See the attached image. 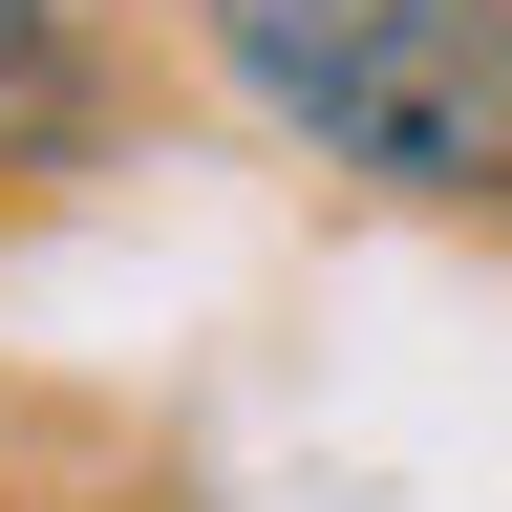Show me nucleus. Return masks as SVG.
I'll list each match as a JSON object with an SVG mask.
<instances>
[{"label": "nucleus", "mask_w": 512, "mask_h": 512, "mask_svg": "<svg viewBox=\"0 0 512 512\" xmlns=\"http://www.w3.org/2000/svg\"><path fill=\"white\" fill-rule=\"evenodd\" d=\"M86 128V64H64V0H0V150H64Z\"/></svg>", "instance_id": "f03ea898"}, {"label": "nucleus", "mask_w": 512, "mask_h": 512, "mask_svg": "<svg viewBox=\"0 0 512 512\" xmlns=\"http://www.w3.org/2000/svg\"><path fill=\"white\" fill-rule=\"evenodd\" d=\"M192 43L278 150L406 214H512V0H192Z\"/></svg>", "instance_id": "f257e3e1"}]
</instances>
